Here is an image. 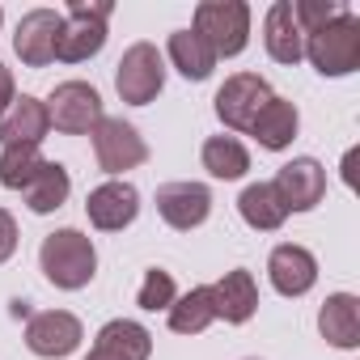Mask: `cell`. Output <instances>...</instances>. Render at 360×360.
I'll use <instances>...</instances> for the list:
<instances>
[{"label": "cell", "mask_w": 360, "mask_h": 360, "mask_svg": "<svg viewBox=\"0 0 360 360\" xmlns=\"http://www.w3.org/2000/svg\"><path fill=\"white\" fill-rule=\"evenodd\" d=\"M0 22H5V9H0Z\"/></svg>", "instance_id": "32"}, {"label": "cell", "mask_w": 360, "mask_h": 360, "mask_svg": "<svg viewBox=\"0 0 360 360\" xmlns=\"http://www.w3.org/2000/svg\"><path fill=\"white\" fill-rule=\"evenodd\" d=\"M85 212H89V225L94 229L119 233V229H127L140 217V191L131 183H123V178H110V183H102V187L89 191Z\"/></svg>", "instance_id": "13"}, {"label": "cell", "mask_w": 360, "mask_h": 360, "mask_svg": "<svg viewBox=\"0 0 360 360\" xmlns=\"http://www.w3.org/2000/svg\"><path fill=\"white\" fill-rule=\"evenodd\" d=\"M13 250H18V221L0 208V263H9Z\"/></svg>", "instance_id": "29"}, {"label": "cell", "mask_w": 360, "mask_h": 360, "mask_svg": "<svg viewBox=\"0 0 360 360\" xmlns=\"http://www.w3.org/2000/svg\"><path fill=\"white\" fill-rule=\"evenodd\" d=\"M85 360H119V356H115V352H106V347H94Z\"/></svg>", "instance_id": "31"}, {"label": "cell", "mask_w": 360, "mask_h": 360, "mask_svg": "<svg viewBox=\"0 0 360 360\" xmlns=\"http://www.w3.org/2000/svg\"><path fill=\"white\" fill-rule=\"evenodd\" d=\"M339 13H343V5H335V0H292V18H297L301 34L322 30V26L335 22Z\"/></svg>", "instance_id": "28"}, {"label": "cell", "mask_w": 360, "mask_h": 360, "mask_svg": "<svg viewBox=\"0 0 360 360\" xmlns=\"http://www.w3.org/2000/svg\"><path fill=\"white\" fill-rule=\"evenodd\" d=\"M267 276H271V288H276L280 297H305V292L318 284V259H314L305 246L284 242V246L271 250Z\"/></svg>", "instance_id": "14"}, {"label": "cell", "mask_w": 360, "mask_h": 360, "mask_svg": "<svg viewBox=\"0 0 360 360\" xmlns=\"http://www.w3.org/2000/svg\"><path fill=\"white\" fill-rule=\"evenodd\" d=\"M157 217L178 233H191L212 217V191L204 183H161L157 187Z\"/></svg>", "instance_id": "11"}, {"label": "cell", "mask_w": 360, "mask_h": 360, "mask_svg": "<svg viewBox=\"0 0 360 360\" xmlns=\"http://www.w3.org/2000/svg\"><path fill=\"white\" fill-rule=\"evenodd\" d=\"M43 153L39 144H9V148H0V187L5 191H26L30 187V178L43 169Z\"/></svg>", "instance_id": "26"}, {"label": "cell", "mask_w": 360, "mask_h": 360, "mask_svg": "<svg viewBox=\"0 0 360 360\" xmlns=\"http://www.w3.org/2000/svg\"><path fill=\"white\" fill-rule=\"evenodd\" d=\"M165 56H169V64L183 72L187 81H208V77H212V68H217L212 47H208L195 30H174V34H169V43H165Z\"/></svg>", "instance_id": "22"}, {"label": "cell", "mask_w": 360, "mask_h": 360, "mask_svg": "<svg viewBox=\"0 0 360 360\" xmlns=\"http://www.w3.org/2000/svg\"><path fill=\"white\" fill-rule=\"evenodd\" d=\"M60 30H64V13L56 9H30L18 22L13 34V51L26 68H47L56 64V47H60Z\"/></svg>", "instance_id": "12"}, {"label": "cell", "mask_w": 360, "mask_h": 360, "mask_svg": "<svg viewBox=\"0 0 360 360\" xmlns=\"http://www.w3.org/2000/svg\"><path fill=\"white\" fill-rule=\"evenodd\" d=\"M238 212H242V221H246L250 229H259V233H276V229L288 221V208H284V200H280V191H276L271 183H250V187L238 195Z\"/></svg>", "instance_id": "20"}, {"label": "cell", "mask_w": 360, "mask_h": 360, "mask_svg": "<svg viewBox=\"0 0 360 360\" xmlns=\"http://www.w3.org/2000/svg\"><path fill=\"white\" fill-rule=\"evenodd\" d=\"M47 119L64 136H89L102 123V98L89 81H64L47 98Z\"/></svg>", "instance_id": "6"}, {"label": "cell", "mask_w": 360, "mask_h": 360, "mask_svg": "<svg viewBox=\"0 0 360 360\" xmlns=\"http://www.w3.org/2000/svg\"><path fill=\"white\" fill-rule=\"evenodd\" d=\"M297 127H301L297 106H292L288 98H271V102L259 110V119L250 123V136L259 140V148L280 153V148H288V144L297 140Z\"/></svg>", "instance_id": "19"}, {"label": "cell", "mask_w": 360, "mask_h": 360, "mask_svg": "<svg viewBox=\"0 0 360 360\" xmlns=\"http://www.w3.org/2000/svg\"><path fill=\"white\" fill-rule=\"evenodd\" d=\"M169 330L174 335H200V330H208L212 322H217V314H212V292H208V284H200V288H191V292H183L169 309Z\"/></svg>", "instance_id": "25"}, {"label": "cell", "mask_w": 360, "mask_h": 360, "mask_svg": "<svg viewBox=\"0 0 360 360\" xmlns=\"http://www.w3.org/2000/svg\"><path fill=\"white\" fill-rule=\"evenodd\" d=\"M89 136H94L98 169H106L110 178H119V174H127V169H136V165L148 161V144H144V136H140L127 119L102 115V123H98Z\"/></svg>", "instance_id": "7"}, {"label": "cell", "mask_w": 360, "mask_h": 360, "mask_svg": "<svg viewBox=\"0 0 360 360\" xmlns=\"http://www.w3.org/2000/svg\"><path fill=\"white\" fill-rule=\"evenodd\" d=\"M305 60L322 72V77H347L360 68V18L343 5V13L335 22H326L322 30L305 34Z\"/></svg>", "instance_id": "2"}, {"label": "cell", "mask_w": 360, "mask_h": 360, "mask_svg": "<svg viewBox=\"0 0 360 360\" xmlns=\"http://www.w3.org/2000/svg\"><path fill=\"white\" fill-rule=\"evenodd\" d=\"M68 191H72L68 169H64L60 161H43V169L30 178V187L22 191V200H26V208H30L34 217H47V212H56V208L68 204Z\"/></svg>", "instance_id": "21"}, {"label": "cell", "mask_w": 360, "mask_h": 360, "mask_svg": "<svg viewBox=\"0 0 360 360\" xmlns=\"http://www.w3.org/2000/svg\"><path fill=\"white\" fill-rule=\"evenodd\" d=\"M39 267L56 288L77 292L98 276V250L81 229H56L39 246Z\"/></svg>", "instance_id": "1"}, {"label": "cell", "mask_w": 360, "mask_h": 360, "mask_svg": "<svg viewBox=\"0 0 360 360\" xmlns=\"http://www.w3.org/2000/svg\"><path fill=\"white\" fill-rule=\"evenodd\" d=\"M318 330L330 347H360V297L356 292H330L318 309Z\"/></svg>", "instance_id": "17"}, {"label": "cell", "mask_w": 360, "mask_h": 360, "mask_svg": "<svg viewBox=\"0 0 360 360\" xmlns=\"http://www.w3.org/2000/svg\"><path fill=\"white\" fill-rule=\"evenodd\" d=\"M271 85L259 77V72H233L221 89H217V119L229 127V131H250V123L259 119V110L271 102Z\"/></svg>", "instance_id": "8"}, {"label": "cell", "mask_w": 360, "mask_h": 360, "mask_svg": "<svg viewBox=\"0 0 360 360\" xmlns=\"http://www.w3.org/2000/svg\"><path fill=\"white\" fill-rule=\"evenodd\" d=\"M165 85V60L153 43H131L115 68V89L127 106H148Z\"/></svg>", "instance_id": "5"}, {"label": "cell", "mask_w": 360, "mask_h": 360, "mask_svg": "<svg viewBox=\"0 0 360 360\" xmlns=\"http://www.w3.org/2000/svg\"><path fill=\"white\" fill-rule=\"evenodd\" d=\"M51 131V119H47V102L43 98H13V106L0 115V148L9 144H43Z\"/></svg>", "instance_id": "16"}, {"label": "cell", "mask_w": 360, "mask_h": 360, "mask_svg": "<svg viewBox=\"0 0 360 360\" xmlns=\"http://www.w3.org/2000/svg\"><path fill=\"white\" fill-rule=\"evenodd\" d=\"M271 187L280 191L288 212H314L322 204V195H326V169L314 157H292V161H284L276 169Z\"/></svg>", "instance_id": "10"}, {"label": "cell", "mask_w": 360, "mask_h": 360, "mask_svg": "<svg viewBox=\"0 0 360 360\" xmlns=\"http://www.w3.org/2000/svg\"><path fill=\"white\" fill-rule=\"evenodd\" d=\"M178 301V288H174V276L161 271V267H148L144 280H140V292H136V305L157 314V309H169Z\"/></svg>", "instance_id": "27"}, {"label": "cell", "mask_w": 360, "mask_h": 360, "mask_svg": "<svg viewBox=\"0 0 360 360\" xmlns=\"http://www.w3.org/2000/svg\"><path fill=\"white\" fill-rule=\"evenodd\" d=\"M263 47L276 64H297L305 60V34L292 18V0H276L263 18Z\"/></svg>", "instance_id": "18"}, {"label": "cell", "mask_w": 360, "mask_h": 360, "mask_svg": "<svg viewBox=\"0 0 360 360\" xmlns=\"http://www.w3.org/2000/svg\"><path fill=\"white\" fill-rule=\"evenodd\" d=\"M200 161L212 178H221V183H233V178H242L250 169V153L238 136H208L204 148H200Z\"/></svg>", "instance_id": "24"}, {"label": "cell", "mask_w": 360, "mask_h": 360, "mask_svg": "<svg viewBox=\"0 0 360 360\" xmlns=\"http://www.w3.org/2000/svg\"><path fill=\"white\" fill-rule=\"evenodd\" d=\"M115 5H85V0H72L68 13H64V30H60V47L56 60L64 64H85L106 47V18Z\"/></svg>", "instance_id": "4"}, {"label": "cell", "mask_w": 360, "mask_h": 360, "mask_svg": "<svg viewBox=\"0 0 360 360\" xmlns=\"http://www.w3.org/2000/svg\"><path fill=\"white\" fill-rule=\"evenodd\" d=\"M94 347H106V352H115L119 360H148V356H153V335H148L140 322H131V318H110V322L98 330Z\"/></svg>", "instance_id": "23"}, {"label": "cell", "mask_w": 360, "mask_h": 360, "mask_svg": "<svg viewBox=\"0 0 360 360\" xmlns=\"http://www.w3.org/2000/svg\"><path fill=\"white\" fill-rule=\"evenodd\" d=\"M18 98V81H13V68L9 64H0V115H5Z\"/></svg>", "instance_id": "30"}, {"label": "cell", "mask_w": 360, "mask_h": 360, "mask_svg": "<svg viewBox=\"0 0 360 360\" xmlns=\"http://www.w3.org/2000/svg\"><path fill=\"white\" fill-rule=\"evenodd\" d=\"M81 339H85V326H81V318L68 314V309H43V314H34V318L26 322V347H30L34 356H43V360H64V356H72V352L81 347Z\"/></svg>", "instance_id": "9"}, {"label": "cell", "mask_w": 360, "mask_h": 360, "mask_svg": "<svg viewBox=\"0 0 360 360\" xmlns=\"http://www.w3.org/2000/svg\"><path fill=\"white\" fill-rule=\"evenodd\" d=\"M208 292H212V314L225 318L229 326L250 322L255 309H259V284H255V276H250L246 267L225 271L217 284H208Z\"/></svg>", "instance_id": "15"}, {"label": "cell", "mask_w": 360, "mask_h": 360, "mask_svg": "<svg viewBox=\"0 0 360 360\" xmlns=\"http://www.w3.org/2000/svg\"><path fill=\"white\" fill-rule=\"evenodd\" d=\"M191 30L212 47L217 60L242 56L250 43V5H242V0H204V5H195Z\"/></svg>", "instance_id": "3"}]
</instances>
